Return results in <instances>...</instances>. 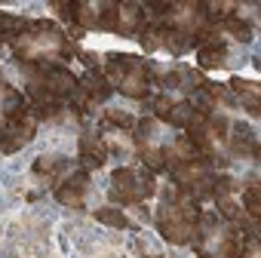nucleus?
I'll list each match as a JSON object with an SVG mask.
<instances>
[{
  "label": "nucleus",
  "instance_id": "obj_1",
  "mask_svg": "<svg viewBox=\"0 0 261 258\" xmlns=\"http://www.w3.org/2000/svg\"><path fill=\"white\" fill-rule=\"evenodd\" d=\"M13 53L22 65H49L59 59H74L77 46L56 22L40 19V22H28V31L13 43Z\"/></svg>",
  "mask_w": 261,
  "mask_h": 258
},
{
  "label": "nucleus",
  "instance_id": "obj_2",
  "mask_svg": "<svg viewBox=\"0 0 261 258\" xmlns=\"http://www.w3.org/2000/svg\"><path fill=\"white\" fill-rule=\"evenodd\" d=\"M157 230L166 243H175V246H188L191 240H197L200 237L197 200L181 188H169L157 209Z\"/></svg>",
  "mask_w": 261,
  "mask_h": 258
},
{
  "label": "nucleus",
  "instance_id": "obj_3",
  "mask_svg": "<svg viewBox=\"0 0 261 258\" xmlns=\"http://www.w3.org/2000/svg\"><path fill=\"white\" fill-rule=\"evenodd\" d=\"M105 77L108 83H117L123 95L129 98H148L151 95V65L129 53H108L105 56Z\"/></svg>",
  "mask_w": 261,
  "mask_h": 258
},
{
  "label": "nucleus",
  "instance_id": "obj_4",
  "mask_svg": "<svg viewBox=\"0 0 261 258\" xmlns=\"http://www.w3.org/2000/svg\"><path fill=\"white\" fill-rule=\"evenodd\" d=\"M157 194V182L151 172H139L136 166H120L111 172V197L123 206H136Z\"/></svg>",
  "mask_w": 261,
  "mask_h": 258
},
{
  "label": "nucleus",
  "instance_id": "obj_5",
  "mask_svg": "<svg viewBox=\"0 0 261 258\" xmlns=\"http://www.w3.org/2000/svg\"><path fill=\"white\" fill-rule=\"evenodd\" d=\"M34 133H37V117H34L28 108H19V111L7 120V126H4V136H0V151H4V154L22 151V148L34 139Z\"/></svg>",
  "mask_w": 261,
  "mask_h": 258
},
{
  "label": "nucleus",
  "instance_id": "obj_6",
  "mask_svg": "<svg viewBox=\"0 0 261 258\" xmlns=\"http://www.w3.org/2000/svg\"><path fill=\"white\" fill-rule=\"evenodd\" d=\"M212 197L221 209V215L233 224H240L246 215H243V206L237 203V182L230 175H215V185H212Z\"/></svg>",
  "mask_w": 261,
  "mask_h": 258
},
{
  "label": "nucleus",
  "instance_id": "obj_7",
  "mask_svg": "<svg viewBox=\"0 0 261 258\" xmlns=\"http://www.w3.org/2000/svg\"><path fill=\"white\" fill-rule=\"evenodd\" d=\"M86 191H89V172L86 169H80V172H71L59 188H56V200L62 203V206H83V200H86Z\"/></svg>",
  "mask_w": 261,
  "mask_h": 258
},
{
  "label": "nucleus",
  "instance_id": "obj_8",
  "mask_svg": "<svg viewBox=\"0 0 261 258\" xmlns=\"http://www.w3.org/2000/svg\"><path fill=\"white\" fill-rule=\"evenodd\" d=\"M148 25L142 4H117V34H136Z\"/></svg>",
  "mask_w": 261,
  "mask_h": 258
},
{
  "label": "nucleus",
  "instance_id": "obj_9",
  "mask_svg": "<svg viewBox=\"0 0 261 258\" xmlns=\"http://www.w3.org/2000/svg\"><path fill=\"white\" fill-rule=\"evenodd\" d=\"M230 129H233V139L227 142L230 145V154L246 157V160H258V136L252 133L246 123H233Z\"/></svg>",
  "mask_w": 261,
  "mask_h": 258
},
{
  "label": "nucleus",
  "instance_id": "obj_10",
  "mask_svg": "<svg viewBox=\"0 0 261 258\" xmlns=\"http://www.w3.org/2000/svg\"><path fill=\"white\" fill-rule=\"evenodd\" d=\"M227 43L224 40H209V43H197V65L200 71H218L227 62Z\"/></svg>",
  "mask_w": 261,
  "mask_h": 258
},
{
  "label": "nucleus",
  "instance_id": "obj_11",
  "mask_svg": "<svg viewBox=\"0 0 261 258\" xmlns=\"http://www.w3.org/2000/svg\"><path fill=\"white\" fill-rule=\"evenodd\" d=\"M166 86H172V89H185V92H197L200 86H203V74L197 71V68H185V65H175L169 74H163L160 77Z\"/></svg>",
  "mask_w": 261,
  "mask_h": 258
},
{
  "label": "nucleus",
  "instance_id": "obj_12",
  "mask_svg": "<svg viewBox=\"0 0 261 258\" xmlns=\"http://www.w3.org/2000/svg\"><path fill=\"white\" fill-rule=\"evenodd\" d=\"M227 89H230L233 101H240V105L249 111V117H258V95H261L258 89H261V86H258L255 80L249 83V80H240V77H233Z\"/></svg>",
  "mask_w": 261,
  "mask_h": 258
},
{
  "label": "nucleus",
  "instance_id": "obj_13",
  "mask_svg": "<svg viewBox=\"0 0 261 258\" xmlns=\"http://www.w3.org/2000/svg\"><path fill=\"white\" fill-rule=\"evenodd\" d=\"M80 163H86V169L105 166V163H108V145H105V139L83 136V139H80Z\"/></svg>",
  "mask_w": 261,
  "mask_h": 258
},
{
  "label": "nucleus",
  "instance_id": "obj_14",
  "mask_svg": "<svg viewBox=\"0 0 261 258\" xmlns=\"http://www.w3.org/2000/svg\"><path fill=\"white\" fill-rule=\"evenodd\" d=\"M163 151V160L169 163V166H175V163H188V160H200L203 154L197 151V145L188 139V136H181V139H175L172 145H166V148H160ZM209 160V157H206Z\"/></svg>",
  "mask_w": 261,
  "mask_h": 258
},
{
  "label": "nucleus",
  "instance_id": "obj_15",
  "mask_svg": "<svg viewBox=\"0 0 261 258\" xmlns=\"http://www.w3.org/2000/svg\"><path fill=\"white\" fill-rule=\"evenodd\" d=\"M243 215L252 221V224H258V215H261V191H258V178L252 175L249 182H246V188H243Z\"/></svg>",
  "mask_w": 261,
  "mask_h": 258
},
{
  "label": "nucleus",
  "instance_id": "obj_16",
  "mask_svg": "<svg viewBox=\"0 0 261 258\" xmlns=\"http://www.w3.org/2000/svg\"><path fill=\"white\" fill-rule=\"evenodd\" d=\"M25 31H28V19L16 16V13H0V40L16 43Z\"/></svg>",
  "mask_w": 261,
  "mask_h": 258
},
{
  "label": "nucleus",
  "instance_id": "obj_17",
  "mask_svg": "<svg viewBox=\"0 0 261 258\" xmlns=\"http://www.w3.org/2000/svg\"><path fill=\"white\" fill-rule=\"evenodd\" d=\"M160 49H166L169 56H185L188 49H194V37L181 34V31H172L163 25V40H160Z\"/></svg>",
  "mask_w": 261,
  "mask_h": 258
},
{
  "label": "nucleus",
  "instance_id": "obj_18",
  "mask_svg": "<svg viewBox=\"0 0 261 258\" xmlns=\"http://www.w3.org/2000/svg\"><path fill=\"white\" fill-rule=\"evenodd\" d=\"M65 169H68V157H62V154H43L34 160V175H40V178H53Z\"/></svg>",
  "mask_w": 261,
  "mask_h": 258
},
{
  "label": "nucleus",
  "instance_id": "obj_19",
  "mask_svg": "<svg viewBox=\"0 0 261 258\" xmlns=\"http://www.w3.org/2000/svg\"><path fill=\"white\" fill-rule=\"evenodd\" d=\"M71 22L77 25V31H86V28H98V19H95V7L86 4V0H77L74 10H71Z\"/></svg>",
  "mask_w": 261,
  "mask_h": 258
},
{
  "label": "nucleus",
  "instance_id": "obj_20",
  "mask_svg": "<svg viewBox=\"0 0 261 258\" xmlns=\"http://www.w3.org/2000/svg\"><path fill=\"white\" fill-rule=\"evenodd\" d=\"M95 221H98V224H108V227H120V230L133 227V218H129L126 212H120V209H114V206L95 209Z\"/></svg>",
  "mask_w": 261,
  "mask_h": 258
},
{
  "label": "nucleus",
  "instance_id": "obj_21",
  "mask_svg": "<svg viewBox=\"0 0 261 258\" xmlns=\"http://www.w3.org/2000/svg\"><path fill=\"white\" fill-rule=\"evenodd\" d=\"M221 31H224L230 40H240V43H249V40H252V25H249L246 19H240V16L224 19V22H221Z\"/></svg>",
  "mask_w": 261,
  "mask_h": 258
},
{
  "label": "nucleus",
  "instance_id": "obj_22",
  "mask_svg": "<svg viewBox=\"0 0 261 258\" xmlns=\"http://www.w3.org/2000/svg\"><path fill=\"white\" fill-rule=\"evenodd\" d=\"M160 40H163V25L160 22H151V25H145L139 31V43H142L145 53H157L160 49Z\"/></svg>",
  "mask_w": 261,
  "mask_h": 258
},
{
  "label": "nucleus",
  "instance_id": "obj_23",
  "mask_svg": "<svg viewBox=\"0 0 261 258\" xmlns=\"http://www.w3.org/2000/svg\"><path fill=\"white\" fill-rule=\"evenodd\" d=\"M136 117L133 114H126V111H120V108H111V111H105V117H101V126H114V129H136Z\"/></svg>",
  "mask_w": 261,
  "mask_h": 258
},
{
  "label": "nucleus",
  "instance_id": "obj_24",
  "mask_svg": "<svg viewBox=\"0 0 261 258\" xmlns=\"http://www.w3.org/2000/svg\"><path fill=\"white\" fill-rule=\"evenodd\" d=\"M194 114H197V108H194L191 101H175L166 123H172V126H178V129H188V123L194 120Z\"/></svg>",
  "mask_w": 261,
  "mask_h": 258
},
{
  "label": "nucleus",
  "instance_id": "obj_25",
  "mask_svg": "<svg viewBox=\"0 0 261 258\" xmlns=\"http://www.w3.org/2000/svg\"><path fill=\"white\" fill-rule=\"evenodd\" d=\"M95 19L101 31H117V4H101L95 7Z\"/></svg>",
  "mask_w": 261,
  "mask_h": 258
},
{
  "label": "nucleus",
  "instance_id": "obj_26",
  "mask_svg": "<svg viewBox=\"0 0 261 258\" xmlns=\"http://www.w3.org/2000/svg\"><path fill=\"white\" fill-rule=\"evenodd\" d=\"M172 105H175V101H172L166 92H157V95L151 98V114H154L157 120H163V123H166V120H169V114H172Z\"/></svg>",
  "mask_w": 261,
  "mask_h": 258
},
{
  "label": "nucleus",
  "instance_id": "obj_27",
  "mask_svg": "<svg viewBox=\"0 0 261 258\" xmlns=\"http://www.w3.org/2000/svg\"><path fill=\"white\" fill-rule=\"evenodd\" d=\"M136 246H139V252H142L145 258H163V252H160V249H154V246L148 243V237H145V234L139 237V243H136Z\"/></svg>",
  "mask_w": 261,
  "mask_h": 258
},
{
  "label": "nucleus",
  "instance_id": "obj_28",
  "mask_svg": "<svg viewBox=\"0 0 261 258\" xmlns=\"http://www.w3.org/2000/svg\"><path fill=\"white\" fill-rule=\"evenodd\" d=\"M0 43H4V40H0Z\"/></svg>",
  "mask_w": 261,
  "mask_h": 258
}]
</instances>
